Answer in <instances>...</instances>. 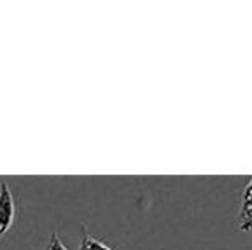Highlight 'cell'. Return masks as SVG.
Instances as JSON below:
<instances>
[{
	"label": "cell",
	"mask_w": 252,
	"mask_h": 250,
	"mask_svg": "<svg viewBox=\"0 0 252 250\" xmlns=\"http://www.w3.org/2000/svg\"><path fill=\"white\" fill-rule=\"evenodd\" d=\"M239 230L240 231L252 230V177L242 194V204H240V213H239Z\"/></svg>",
	"instance_id": "obj_2"
},
{
	"label": "cell",
	"mask_w": 252,
	"mask_h": 250,
	"mask_svg": "<svg viewBox=\"0 0 252 250\" xmlns=\"http://www.w3.org/2000/svg\"><path fill=\"white\" fill-rule=\"evenodd\" d=\"M81 244H79V250H117L115 247H108L106 244H103L101 240L94 238L90 231L86 230V226H81Z\"/></svg>",
	"instance_id": "obj_3"
},
{
	"label": "cell",
	"mask_w": 252,
	"mask_h": 250,
	"mask_svg": "<svg viewBox=\"0 0 252 250\" xmlns=\"http://www.w3.org/2000/svg\"><path fill=\"white\" fill-rule=\"evenodd\" d=\"M14 214H16V206H14V197L10 194V189L5 182L0 184V237L9 231V228L14 223Z\"/></svg>",
	"instance_id": "obj_1"
},
{
	"label": "cell",
	"mask_w": 252,
	"mask_h": 250,
	"mask_svg": "<svg viewBox=\"0 0 252 250\" xmlns=\"http://www.w3.org/2000/svg\"><path fill=\"white\" fill-rule=\"evenodd\" d=\"M47 250H69V249H67L65 245L62 244V240L59 238V235L53 233L52 235V240H50V245H48Z\"/></svg>",
	"instance_id": "obj_4"
}]
</instances>
